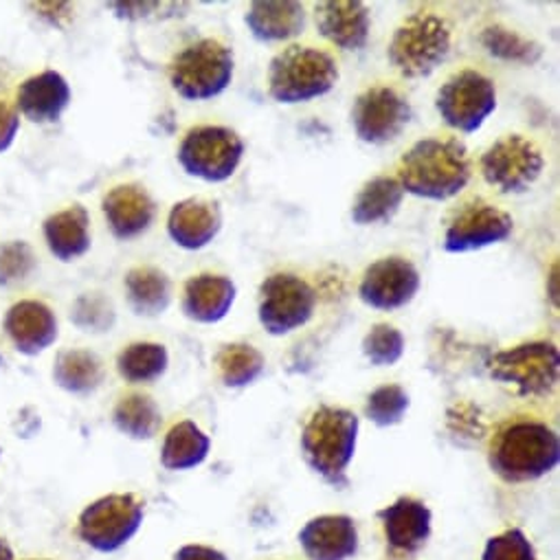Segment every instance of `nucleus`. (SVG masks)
I'll return each instance as SVG.
<instances>
[{
    "mask_svg": "<svg viewBox=\"0 0 560 560\" xmlns=\"http://www.w3.org/2000/svg\"><path fill=\"white\" fill-rule=\"evenodd\" d=\"M472 165L459 139H422L398 163L402 191L424 200L455 198L470 180Z\"/></svg>",
    "mask_w": 560,
    "mask_h": 560,
    "instance_id": "1",
    "label": "nucleus"
},
{
    "mask_svg": "<svg viewBox=\"0 0 560 560\" xmlns=\"http://www.w3.org/2000/svg\"><path fill=\"white\" fill-rule=\"evenodd\" d=\"M560 459L553 429L538 420H516L499 429L490 444L488 464L505 483L536 481L549 475Z\"/></svg>",
    "mask_w": 560,
    "mask_h": 560,
    "instance_id": "2",
    "label": "nucleus"
},
{
    "mask_svg": "<svg viewBox=\"0 0 560 560\" xmlns=\"http://www.w3.org/2000/svg\"><path fill=\"white\" fill-rule=\"evenodd\" d=\"M359 418L341 407L322 405L302 431L306 464L328 483L348 486V466L357 453Z\"/></svg>",
    "mask_w": 560,
    "mask_h": 560,
    "instance_id": "3",
    "label": "nucleus"
},
{
    "mask_svg": "<svg viewBox=\"0 0 560 560\" xmlns=\"http://www.w3.org/2000/svg\"><path fill=\"white\" fill-rule=\"evenodd\" d=\"M339 82L337 60L315 47L293 45L268 67V93L279 104H304L328 95Z\"/></svg>",
    "mask_w": 560,
    "mask_h": 560,
    "instance_id": "4",
    "label": "nucleus"
},
{
    "mask_svg": "<svg viewBox=\"0 0 560 560\" xmlns=\"http://www.w3.org/2000/svg\"><path fill=\"white\" fill-rule=\"evenodd\" d=\"M451 43L453 32L446 19L431 12H418L396 30L387 58L402 78L422 80L446 62Z\"/></svg>",
    "mask_w": 560,
    "mask_h": 560,
    "instance_id": "5",
    "label": "nucleus"
},
{
    "mask_svg": "<svg viewBox=\"0 0 560 560\" xmlns=\"http://www.w3.org/2000/svg\"><path fill=\"white\" fill-rule=\"evenodd\" d=\"M233 67V51L224 43L202 38L172 60L170 84L187 102H207L229 89Z\"/></svg>",
    "mask_w": 560,
    "mask_h": 560,
    "instance_id": "6",
    "label": "nucleus"
},
{
    "mask_svg": "<svg viewBox=\"0 0 560 560\" xmlns=\"http://www.w3.org/2000/svg\"><path fill=\"white\" fill-rule=\"evenodd\" d=\"M145 503L132 492L106 494L86 505L78 518V536L91 549L113 553L126 547L141 529Z\"/></svg>",
    "mask_w": 560,
    "mask_h": 560,
    "instance_id": "7",
    "label": "nucleus"
},
{
    "mask_svg": "<svg viewBox=\"0 0 560 560\" xmlns=\"http://www.w3.org/2000/svg\"><path fill=\"white\" fill-rule=\"evenodd\" d=\"M317 308V293L306 279L293 272H272L259 287L257 319L272 337L304 328Z\"/></svg>",
    "mask_w": 560,
    "mask_h": 560,
    "instance_id": "8",
    "label": "nucleus"
},
{
    "mask_svg": "<svg viewBox=\"0 0 560 560\" xmlns=\"http://www.w3.org/2000/svg\"><path fill=\"white\" fill-rule=\"evenodd\" d=\"M490 376L508 387H514L518 396H547L558 385L560 354L553 343L532 341L516 348L497 352L488 361Z\"/></svg>",
    "mask_w": 560,
    "mask_h": 560,
    "instance_id": "9",
    "label": "nucleus"
},
{
    "mask_svg": "<svg viewBox=\"0 0 560 560\" xmlns=\"http://www.w3.org/2000/svg\"><path fill=\"white\" fill-rule=\"evenodd\" d=\"M244 156V141L240 135L224 126H196L191 128L180 148V167L205 183H224L240 167Z\"/></svg>",
    "mask_w": 560,
    "mask_h": 560,
    "instance_id": "10",
    "label": "nucleus"
},
{
    "mask_svg": "<svg viewBox=\"0 0 560 560\" xmlns=\"http://www.w3.org/2000/svg\"><path fill=\"white\" fill-rule=\"evenodd\" d=\"M435 108L446 126L464 135H472L497 108L494 84L477 71H459L438 91Z\"/></svg>",
    "mask_w": 560,
    "mask_h": 560,
    "instance_id": "11",
    "label": "nucleus"
},
{
    "mask_svg": "<svg viewBox=\"0 0 560 560\" xmlns=\"http://www.w3.org/2000/svg\"><path fill=\"white\" fill-rule=\"evenodd\" d=\"M542 152L523 135L494 141L481 156L483 180L499 194H523L542 174Z\"/></svg>",
    "mask_w": 560,
    "mask_h": 560,
    "instance_id": "12",
    "label": "nucleus"
},
{
    "mask_svg": "<svg viewBox=\"0 0 560 560\" xmlns=\"http://www.w3.org/2000/svg\"><path fill=\"white\" fill-rule=\"evenodd\" d=\"M411 117L413 110L409 102L392 86H372L363 91L352 106L354 132L370 145H387L396 141Z\"/></svg>",
    "mask_w": 560,
    "mask_h": 560,
    "instance_id": "13",
    "label": "nucleus"
},
{
    "mask_svg": "<svg viewBox=\"0 0 560 560\" xmlns=\"http://www.w3.org/2000/svg\"><path fill=\"white\" fill-rule=\"evenodd\" d=\"M420 291V272L413 261L400 255L383 257L363 272L359 298L374 311H398L413 302Z\"/></svg>",
    "mask_w": 560,
    "mask_h": 560,
    "instance_id": "14",
    "label": "nucleus"
},
{
    "mask_svg": "<svg viewBox=\"0 0 560 560\" xmlns=\"http://www.w3.org/2000/svg\"><path fill=\"white\" fill-rule=\"evenodd\" d=\"M514 231V220L503 209L472 200L464 205L448 222L444 233L446 253H470L508 240Z\"/></svg>",
    "mask_w": 560,
    "mask_h": 560,
    "instance_id": "15",
    "label": "nucleus"
},
{
    "mask_svg": "<svg viewBox=\"0 0 560 560\" xmlns=\"http://www.w3.org/2000/svg\"><path fill=\"white\" fill-rule=\"evenodd\" d=\"M378 518L385 529L387 545L394 553L413 556L418 553L429 536L433 514L429 505L416 497H400L392 505L378 512Z\"/></svg>",
    "mask_w": 560,
    "mask_h": 560,
    "instance_id": "16",
    "label": "nucleus"
},
{
    "mask_svg": "<svg viewBox=\"0 0 560 560\" xmlns=\"http://www.w3.org/2000/svg\"><path fill=\"white\" fill-rule=\"evenodd\" d=\"M300 545L308 560H350L359 551V529L348 514L315 516L302 527Z\"/></svg>",
    "mask_w": 560,
    "mask_h": 560,
    "instance_id": "17",
    "label": "nucleus"
},
{
    "mask_svg": "<svg viewBox=\"0 0 560 560\" xmlns=\"http://www.w3.org/2000/svg\"><path fill=\"white\" fill-rule=\"evenodd\" d=\"M102 211L117 240H135L154 222L156 202L145 187L128 183L113 187L104 196Z\"/></svg>",
    "mask_w": 560,
    "mask_h": 560,
    "instance_id": "18",
    "label": "nucleus"
},
{
    "mask_svg": "<svg viewBox=\"0 0 560 560\" xmlns=\"http://www.w3.org/2000/svg\"><path fill=\"white\" fill-rule=\"evenodd\" d=\"M317 30L343 51H361L370 40V10L361 0H328L315 8Z\"/></svg>",
    "mask_w": 560,
    "mask_h": 560,
    "instance_id": "19",
    "label": "nucleus"
},
{
    "mask_svg": "<svg viewBox=\"0 0 560 560\" xmlns=\"http://www.w3.org/2000/svg\"><path fill=\"white\" fill-rule=\"evenodd\" d=\"M222 229V211L218 202L205 198H187L172 207L167 215V233L185 250L209 246Z\"/></svg>",
    "mask_w": 560,
    "mask_h": 560,
    "instance_id": "20",
    "label": "nucleus"
},
{
    "mask_svg": "<svg viewBox=\"0 0 560 560\" xmlns=\"http://www.w3.org/2000/svg\"><path fill=\"white\" fill-rule=\"evenodd\" d=\"M5 332L21 354L36 357L58 339V319L54 311L36 300L19 302L5 317Z\"/></svg>",
    "mask_w": 560,
    "mask_h": 560,
    "instance_id": "21",
    "label": "nucleus"
},
{
    "mask_svg": "<svg viewBox=\"0 0 560 560\" xmlns=\"http://www.w3.org/2000/svg\"><path fill=\"white\" fill-rule=\"evenodd\" d=\"M235 284L222 275H196L187 279L183 289V313L196 324H218L222 322L235 304Z\"/></svg>",
    "mask_w": 560,
    "mask_h": 560,
    "instance_id": "22",
    "label": "nucleus"
},
{
    "mask_svg": "<svg viewBox=\"0 0 560 560\" xmlns=\"http://www.w3.org/2000/svg\"><path fill=\"white\" fill-rule=\"evenodd\" d=\"M244 23L259 43H287L304 34L306 10L295 0H259L246 10Z\"/></svg>",
    "mask_w": 560,
    "mask_h": 560,
    "instance_id": "23",
    "label": "nucleus"
},
{
    "mask_svg": "<svg viewBox=\"0 0 560 560\" xmlns=\"http://www.w3.org/2000/svg\"><path fill=\"white\" fill-rule=\"evenodd\" d=\"M69 82L56 71L34 75L19 89V108L34 124H56L69 108Z\"/></svg>",
    "mask_w": 560,
    "mask_h": 560,
    "instance_id": "24",
    "label": "nucleus"
},
{
    "mask_svg": "<svg viewBox=\"0 0 560 560\" xmlns=\"http://www.w3.org/2000/svg\"><path fill=\"white\" fill-rule=\"evenodd\" d=\"M45 240L60 261H73L91 248V215L86 207L73 205L45 220Z\"/></svg>",
    "mask_w": 560,
    "mask_h": 560,
    "instance_id": "25",
    "label": "nucleus"
},
{
    "mask_svg": "<svg viewBox=\"0 0 560 560\" xmlns=\"http://www.w3.org/2000/svg\"><path fill=\"white\" fill-rule=\"evenodd\" d=\"M124 287L128 304L139 317H159L172 304V282L156 266H137L128 270Z\"/></svg>",
    "mask_w": 560,
    "mask_h": 560,
    "instance_id": "26",
    "label": "nucleus"
},
{
    "mask_svg": "<svg viewBox=\"0 0 560 560\" xmlns=\"http://www.w3.org/2000/svg\"><path fill=\"white\" fill-rule=\"evenodd\" d=\"M405 191L392 176H376L363 185L352 205V220L361 226L394 220L400 211Z\"/></svg>",
    "mask_w": 560,
    "mask_h": 560,
    "instance_id": "27",
    "label": "nucleus"
},
{
    "mask_svg": "<svg viewBox=\"0 0 560 560\" xmlns=\"http://www.w3.org/2000/svg\"><path fill=\"white\" fill-rule=\"evenodd\" d=\"M209 448L211 440L202 429L191 420H183L167 431L161 448V464L167 470H191L207 459Z\"/></svg>",
    "mask_w": 560,
    "mask_h": 560,
    "instance_id": "28",
    "label": "nucleus"
},
{
    "mask_svg": "<svg viewBox=\"0 0 560 560\" xmlns=\"http://www.w3.org/2000/svg\"><path fill=\"white\" fill-rule=\"evenodd\" d=\"M104 363L91 350H65L54 365V381L69 394L89 396L104 383Z\"/></svg>",
    "mask_w": 560,
    "mask_h": 560,
    "instance_id": "29",
    "label": "nucleus"
},
{
    "mask_svg": "<svg viewBox=\"0 0 560 560\" xmlns=\"http://www.w3.org/2000/svg\"><path fill=\"white\" fill-rule=\"evenodd\" d=\"M113 422L124 435L141 442L152 440L159 433L163 418L159 405L150 396L128 394L117 402L113 411Z\"/></svg>",
    "mask_w": 560,
    "mask_h": 560,
    "instance_id": "30",
    "label": "nucleus"
},
{
    "mask_svg": "<svg viewBox=\"0 0 560 560\" xmlns=\"http://www.w3.org/2000/svg\"><path fill=\"white\" fill-rule=\"evenodd\" d=\"M220 381L229 389H242L253 385L266 368L259 350L248 343H229L215 354Z\"/></svg>",
    "mask_w": 560,
    "mask_h": 560,
    "instance_id": "31",
    "label": "nucleus"
},
{
    "mask_svg": "<svg viewBox=\"0 0 560 560\" xmlns=\"http://www.w3.org/2000/svg\"><path fill=\"white\" fill-rule=\"evenodd\" d=\"M170 365L165 346L161 343H132L117 357V372L128 383H154Z\"/></svg>",
    "mask_w": 560,
    "mask_h": 560,
    "instance_id": "32",
    "label": "nucleus"
},
{
    "mask_svg": "<svg viewBox=\"0 0 560 560\" xmlns=\"http://www.w3.org/2000/svg\"><path fill=\"white\" fill-rule=\"evenodd\" d=\"M481 45L492 58L503 60V62L532 67L542 58V47L538 43L523 38L521 34H516L503 25H492V27L483 30Z\"/></svg>",
    "mask_w": 560,
    "mask_h": 560,
    "instance_id": "33",
    "label": "nucleus"
},
{
    "mask_svg": "<svg viewBox=\"0 0 560 560\" xmlns=\"http://www.w3.org/2000/svg\"><path fill=\"white\" fill-rule=\"evenodd\" d=\"M409 394L400 385H383L368 396L365 416L381 429L400 424L409 411Z\"/></svg>",
    "mask_w": 560,
    "mask_h": 560,
    "instance_id": "34",
    "label": "nucleus"
},
{
    "mask_svg": "<svg viewBox=\"0 0 560 560\" xmlns=\"http://www.w3.org/2000/svg\"><path fill=\"white\" fill-rule=\"evenodd\" d=\"M363 354L376 368H392L405 354V337L389 324H376L363 339Z\"/></svg>",
    "mask_w": 560,
    "mask_h": 560,
    "instance_id": "35",
    "label": "nucleus"
},
{
    "mask_svg": "<svg viewBox=\"0 0 560 560\" xmlns=\"http://www.w3.org/2000/svg\"><path fill=\"white\" fill-rule=\"evenodd\" d=\"M71 322L82 332H110V328L115 326V308L110 300L102 293H86L73 304Z\"/></svg>",
    "mask_w": 560,
    "mask_h": 560,
    "instance_id": "36",
    "label": "nucleus"
},
{
    "mask_svg": "<svg viewBox=\"0 0 560 560\" xmlns=\"http://www.w3.org/2000/svg\"><path fill=\"white\" fill-rule=\"evenodd\" d=\"M481 560H538V558L527 536L518 527H510L488 538Z\"/></svg>",
    "mask_w": 560,
    "mask_h": 560,
    "instance_id": "37",
    "label": "nucleus"
},
{
    "mask_svg": "<svg viewBox=\"0 0 560 560\" xmlns=\"http://www.w3.org/2000/svg\"><path fill=\"white\" fill-rule=\"evenodd\" d=\"M36 266L34 250L27 242H10L0 246V287L23 282Z\"/></svg>",
    "mask_w": 560,
    "mask_h": 560,
    "instance_id": "38",
    "label": "nucleus"
},
{
    "mask_svg": "<svg viewBox=\"0 0 560 560\" xmlns=\"http://www.w3.org/2000/svg\"><path fill=\"white\" fill-rule=\"evenodd\" d=\"M19 113L8 104V102H0V154H3L16 139L19 135Z\"/></svg>",
    "mask_w": 560,
    "mask_h": 560,
    "instance_id": "39",
    "label": "nucleus"
},
{
    "mask_svg": "<svg viewBox=\"0 0 560 560\" xmlns=\"http://www.w3.org/2000/svg\"><path fill=\"white\" fill-rule=\"evenodd\" d=\"M174 560H229L220 549L209 545H185L174 553Z\"/></svg>",
    "mask_w": 560,
    "mask_h": 560,
    "instance_id": "40",
    "label": "nucleus"
},
{
    "mask_svg": "<svg viewBox=\"0 0 560 560\" xmlns=\"http://www.w3.org/2000/svg\"><path fill=\"white\" fill-rule=\"evenodd\" d=\"M549 279H551V291H549V298H551L553 306H558V266H553V268H551Z\"/></svg>",
    "mask_w": 560,
    "mask_h": 560,
    "instance_id": "41",
    "label": "nucleus"
},
{
    "mask_svg": "<svg viewBox=\"0 0 560 560\" xmlns=\"http://www.w3.org/2000/svg\"><path fill=\"white\" fill-rule=\"evenodd\" d=\"M0 560H16L12 545L3 536H0Z\"/></svg>",
    "mask_w": 560,
    "mask_h": 560,
    "instance_id": "42",
    "label": "nucleus"
},
{
    "mask_svg": "<svg viewBox=\"0 0 560 560\" xmlns=\"http://www.w3.org/2000/svg\"><path fill=\"white\" fill-rule=\"evenodd\" d=\"M0 455H3V451H0Z\"/></svg>",
    "mask_w": 560,
    "mask_h": 560,
    "instance_id": "43",
    "label": "nucleus"
},
{
    "mask_svg": "<svg viewBox=\"0 0 560 560\" xmlns=\"http://www.w3.org/2000/svg\"><path fill=\"white\" fill-rule=\"evenodd\" d=\"M36 560H43V558H36Z\"/></svg>",
    "mask_w": 560,
    "mask_h": 560,
    "instance_id": "44",
    "label": "nucleus"
}]
</instances>
